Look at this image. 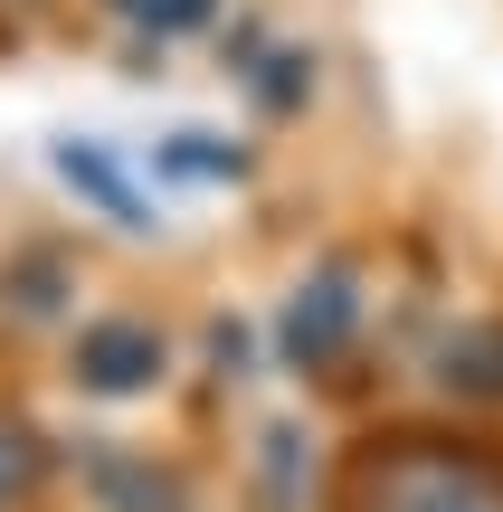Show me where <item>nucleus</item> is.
Listing matches in <instances>:
<instances>
[{"label": "nucleus", "instance_id": "5", "mask_svg": "<svg viewBox=\"0 0 503 512\" xmlns=\"http://www.w3.org/2000/svg\"><path fill=\"white\" fill-rule=\"evenodd\" d=\"M95 503L105 512H190L181 484H171L152 456H133V446H95Z\"/></svg>", "mask_w": 503, "mask_h": 512}, {"label": "nucleus", "instance_id": "2", "mask_svg": "<svg viewBox=\"0 0 503 512\" xmlns=\"http://www.w3.org/2000/svg\"><path fill=\"white\" fill-rule=\"evenodd\" d=\"M352 332H361V275L352 266H314L295 294H285V313H276V351L295 370H333Z\"/></svg>", "mask_w": 503, "mask_h": 512}, {"label": "nucleus", "instance_id": "4", "mask_svg": "<svg viewBox=\"0 0 503 512\" xmlns=\"http://www.w3.org/2000/svg\"><path fill=\"white\" fill-rule=\"evenodd\" d=\"M48 162H57V181H67L76 200L95 209V219H114V228H133V238H143V228H152V200H143V190L124 181V162H114L105 143H57Z\"/></svg>", "mask_w": 503, "mask_h": 512}, {"label": "nucleus", "instance_id": "1", "mask_svg": "<svg viewBox=\"0 0 503 512\" xmlns=\"http://www.w3.org/2000/svg\"><path fill=\"white\" fill-rule=\"evenodd\" d=\"M352 512H503V456L399 437L352 465Z\"/></svg>", "mask_w": 503, "mask_h": 512}, {"label": "nucleus", "instance_id": "8", "mask_svg": "<svg viewBox=\"0 0 503 512\" xmlns=\"http://www.w3.org/2000/svg\"><path fill=\"white\" fill-rule=\"evenodd\" d=\"M38 465H48V446H38L19 418H0V512H19V503H29Z\"/></svg>", "mask_w": 503, "mask_h": 512}, {"label": "nucleus", "instance_id": "9", "mask_svg": "<svg viewBox=\"0 0 503 512\" xmlns=\"http://www.w3.org/2000/svg\"><path fill=\"white\" fill-rule=\"evenodd\" d=\"M114 10H124L133 29H152V38H181V29H200L219 0H114Z\"/></svg>", "mask_w": 503, "mask_h": 512}, {"label": "nucleus", "instance_id": "7", "mask_svg": "<svg viewBox=\"0 0 503 512\" xmlns=\"http://www.w3.org/2000/svg\"><path fill=\"white\" fill-rule=\"evenodd\" d=\"M162 171H181V181H238V143H219V133H171Z\"/></svg>", "mask_w": 503, "mask_h": 512}, {"label": "nucleus", "instance_id": "6", "mask_svg": "<svg viewBox=\"0 0 503 512\" xmlns=\"http://www.w3.org/2000/svg\"><path fill=\"white\" fill-rule=\"evenodd\" d=\"M447 389H466V399H503V323H466L447 342Z\"/></svg>", "mask_w": 503, "mask_h": 512}, {"label": "nucleus", "instance_id": "3", "mask_svg": "<svg viewBox=\"0 0 503 512\" xmlns=\"http://www.w3.org/2000/svg\"><path fill=\"white\" fill-rule=\"evenodd\" d=\"M76 380L105 389V399H133V389L162 380V332L143 313H114V323H86L76 332Z\"/></svg>", "mask_w": 503, "mask_h": 512}]
</instances>
